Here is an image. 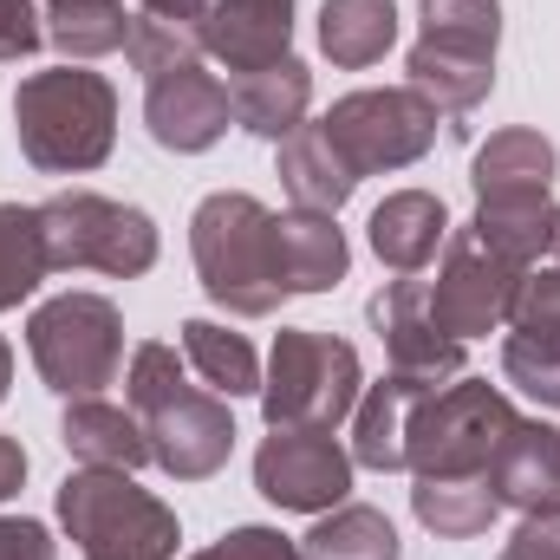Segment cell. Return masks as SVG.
<instances>
[{"mask_svg": "<svg viewBox=\"0 0 560 560\" xmlns=\"http://www.w3.org/2000/svg\"><path fill=\"white\" fill-rule=\"evenodd\" d=\"M372 332L385 339V359H392V372H405V378H418V385H450V378H463V339L456 332H443V319L430 313V287L423 280H392V287H378L372 293Z\"/></svg>", "mask_w": 560, "mask_h": 560, "instance_id": "obj_13", "label": "cell"}, {"mask_svg": "<svg viewBox=\"0 0 560 560\" xmlns=\"http://www.w3.org/2000/svg\"><path fill=\"white\" fill-rule=\"evenodd\" d=\"M275 242H280V280H287V293H326L352 268V248H346L339 222L319 215V209L275 215Z\"/></svg>", "mask_w": 560, "mask_h": 560, "instance_id": "obj_21", "label": "cell"}, {"mask_svg": "<svg viewBox=\"0 0 560 560\" xmlns=\"http://www.w3.org/2000/svg\"><path fill=\"white\" fill-rule=\"evenodd\" d=\"M39 20H46V39L72 66V59H105V52L131 46V20L138 13H125V0H46Z\"/></svg>", "mask_w": 560, "mask_h": 560, "instance_id": "obj_28", "label": "cell"}, {"mask_svg": "<svg viewBox=\"0 0 560 560\" xmlns=\"http://www.w3.org/2000/svg\"><path fill=\"white\" fill-rule=\"evenodd\" d=\"M502 378H509L515 392H528L535 405L560 411V359L535 352V346H522V339H502Z\"/></svg>", "mask_w": 560, "mask_h": 560, "instance_id": "obj_33", "label": "cell"}, {"mask_svg": "<svg viewBox=\"0 0 560 560\" xmlns=\"http://www.w3.org/2000/svg\"><path fill=\"white\" fill-rule=\"evenodd\" d=\"M411 509H418V522L430 535H443V541H476V535L495 522L502 502H495L489 476H418Z\"/></svg>", "mask_w": 560, "mask_h": 560, "instance_id": "obj_27", "label": "cell"}, {"mask_svg": "<svg viewBox=\"0 0 560 560\" xmlns=\"http://www.w3.org/2000/svg\"><path fill=\"white\" fill-rule=\"evenodd\" d=\"M509 430H515V405H509L502 385L450 378V385L418 398L405 456H411L418 476H482Z\"/></svg>", "mask_w": 560, "mask_h": 560, "instance_id": "obj_9", "label": "cell"}, {"mask_svg": "<svg viewBox=\"0 0 560 560\" xmlns=\"http://www.w3.org/2000/svg\"><path fill=\"white\" fill-rule=\"evenodd\" d=\"M0 560H52V535L26 515H0Z\"/></svg>", "mask_w": 560, "mask_h": 560, "instance_id": "obj_37", "label": "cell"}, {"mask_svg": "<svg viewBox=\"0 0 560 560\" xmlns=\"http://www.w3.org/2000/svg\"><path fill=\"white\" fill-rule=\"evenodd\" d=\"M450 242V209L430 189H398L372 209V255L392 275H418L436 261V248Z\"/></svg>", "mask_w": 560, "mask_h": 560, "instance_id": "obj_19", "label": "cell"}, {"mask_svg": "<svg viewBox=\"0 0 560 560\" xmlns=\"http://www.w3.org/2000/svg\"><path fill=\"white\" fill-rule=\"evenodd\" d=\"M229 98H235V125L255 131L268 143H287L306 125V105H313V72L287 52L261 72H235L229 79Z\"/></svg>", "mask_w": 560, "mask_h": 560, "instance_id": "obj_18", "label": "cell"}, {"mask_svg": "<svg viewBox=\"0 0 560 560\" xmlns=\"http://www.w3.org/2000/svg\"><path fill=\"white\" fill-rule=\"evenodd\" d=\"M509 560H560V509L522 515V528L509 541Z\"/></svg>", "mask_w": 560, "mask_h": 560, "instance_id": "obj_36", "label": "cell"}, {"mask_svg": "<svg viewBox=\"0 0 560 560\" xmlns=\"http://www.w3.org/2000/svg\"><path fill=\"white\" fill-rule=\"evenodd\" d=\"M13 131H20V150L33 170L85 176L118 143V92L105 72H85V66L33 72L13 92Z\"/></svg>", "mask_w": 560, "mask_h": 560, "instance_id": "obj_3", "label": "cell"}, {"mask_svg": "<svg viewBox=\"0 0 560 560\" xmlns=\"http://www.w3.org/2000/svg\"><path fill=\"white\" fill-rule=\"evenodd\" d=\"M555 202L548 196H502V202H476V215H469V235L489 248V255H502L509 268H535L541 255H548V242H555Z\"/></svg>", "mask_w": 560, "mask_h": 560, "instance_id": "obj_24", "label": "cell"}, {"mask_svg": "<svg viewBox=\"0 0 560 560\" xmlns=\"http://www.w3.org/2000/svg\"><path fill=\"white\" fill-rule=\"evenodd\" d=\"M183 365L215 392V398H248L261 392V359L242 332L215 326V319H183Z\"/></svg>", "mask_w": 560, "mask_h": 560, "instance_id": "obj_26", "label": "cell"}, {"mask_svg": "<svg viewBox=\"0 0 560 560\" xmlns=\"http://www.w3.org/2000/svg\"><path fill=\"white\" fill-rule=\"evenodd\" d=\"M306 560H398V528L365 509V502H339L313 522V535L300 541Z\"/></svg>", "mask_w": 560, "mask_h": 560, "instance_id": "obj_29", "label": "cell"}, {"mask_svg": "<svg viewBox=\"0 0 560 560\" xmlns=\"http://www.w3.org/2000/svg\"><path fill=\"white\" fill-rule=\"evenodd\" d=\"M189 255L196 280L215 306H229L235 319H268L287 300L280 280V242H275V209L242 196V189H215L196 202L189 215Z\"/></svg>", "mask_w": 560, "mask_h": 560, "instance_id": "obj_2", "label": "cell"}, {"mask_svg": "<svg viewBox=\"0 0 560 560\" xmlns=\"http://www.w3.org/2000/svg\"><path fill=\"white\" fill-rule=\"evenodd\" d=\"M255 489L287 515H326L352 489V450H339L332 430H275L255 450Z\"/></svg>", "mask_w": 560, "mask_h": 560, "instance_id": "obj_12", "label": "cell"}, {"mask_svg": "<svg viewBox=\"0 0 560 560\" xmlns=\"http://www.w3.org/2000/svg\"><path fill=\"white\" fill-rule=\"evenodd\" d=\"M131 66L150 79L163 72H183V66H202V20H170V13H138L131 20Z\"/></svg>", "mask_w": 560, "mask_h": 560, "instance_id": "obj_31", "label": "cell"}, {"mask_svg": "<svg viewBox=\"0 0 560 560\" xmlns=\"http://www.w3.org/2000/svg\"><path fill=\"white\" fill-rule=\"evenodd\" d=\"M189 560H306V555L287 535H275V528H235V535H222L215 548H202Z\"/></svg>", "mask_w": 560, "mask_h": 560, "instance_id": "obj_34", "label": "cell"}, {"mask_svg": "<svg viewBox=\"0 0 560 560\" xmlns=\"http://www.w3.org/2000/svg\"><path fill=\"white\" fill-rule=\"evenodd\" d=\"M280 189L293 196V209H319V215H339L346 196L359 189V176L346 170V156L332 150V138L319 125H300L293 138L280 143Z\"/></svg>", "mask_w": 560, "mask_h": 560, "instance_id": "obj_23", "label": "cell"}, {"mask_svg": "<svg viewBox=\"0 0 560 560\" xmlns=\"http://www.w3.org/2000/svg\"><path fill=\"white\" fill-rule=\"evenodd\" d=\"M509 339L560 359V268H528L522 293L509 306Z\"/></svg>", "mask_w": 560, "mask_h": 560, "instance_id": "obj_32", "label": "cell"}, {"mask_svg": "<svg viewBox=\"0 0 560 560\" xmlns=\"http://www.w3.org/2000/svg\"><path fill=\"white\" fill-rule=\"evenodd\" d=\"M398 39V0H326L319 7V52L346 72H365Z\"/></svg>", "mask_w": 560, "mask_h": 560, "instance_id": "obj_25", "label": "cell"}, {"mask_svg": "<svg viewBox=\"0 0 560 560\" xmlns=\"http://www.w3.org/2000/svg\"><path fill=\"white\" fill-rule=\"evenodd\" d=\"M515 293H522V268H509L502 255H489L469 229H450L443 268H436V280H430V313L443 319V332L482 339V332L509 326Z\"/></svg>", "mask_w": 560, "mask_h": 560, "instance_id": "obj_11", "label": "cell"}, {"mask_svg": "<svg viewBox=\"0 0 560 560\" xmlns=\"http://www.w3.org/2000/svg\"><path fill=\"white\" fill-rule=\"evenodd\" d=\"M423 33L411 46V92H423L443 118H469L495 92L502 0H423Z\"/></svg>", "mask_w": 560, "mask_h": 560, "instance_id": "obj_4", "label": "cell"}, {"mask_svg": "<svg viewBox=\"0 0 560 560\" xmlns=\"http://www.w3.org/2000/svg\"><path fill=\"white\" fill-rule=\"evenodd\" d=\"M482 476H489L495 502L515 515L560 509V430L541 418H515V430L502 436V450L489 456Z\"/></svg>", "mask_w": 560, "mask_h": 560, "instance_id": "obj_16", "label": "cell"}, {"mask_svg": "<svg viewBox=\"0 0 560 560\" xmlns=\"http://www.w3.org/2000/svg\"><path fill=\"white\" fill-rule=\"evenodd\" d=\"M59 522L85 560H176V515L125 469H72L59 482Z\"/></svg>", "mask_w": 560, "mask_h": 560, "instance_id": "obj_5", "label": "cell"}, {"mask_svg": "<svg viewBox=\"0 0 560 560\" xmlns=\"http://www.w3.org/2000/svg\"><path fill=\"white\" fill-rule=\"evenodd\" d=\"M39 229H46V261L52 275H112V280H138L156 268V222L112 202L98 189H66L52 202H39Z\"/></svg>", "mask_w": 560, "mask_h": 560, "instance_id": "obj_8", "label": "cell"}, {"mask_svg": "<svg viewBox=\"0 0 560 560\" xmlns=\"http://www.w3.org/2000/svg\"><path fill=\"white\" fill-rule=\"evenodd\" d=\"M436 118L443 112L411 85H372V92H346L319 118V131L346 156V170L365 183V176H385V170H411L436 143Z\"/></svg>", "mask_w": 560, "mask_h": 560, "instance_id": "obj_10", "label": "cell"}, {"mask_svg": "<svg viewBox=\"0 0 560 560\" xmlns=\"http://www.w3.org/2000/svg\"><path fill=\"white\" fill-rule=\"evenodd\" d=\"M143 13H170V20H202L209 0H143Z\"/></svg>", "mask_w": 560, "mask_h": 560, "instance_id": "obj_39", "label": "cell"}, {"mask_svg": "<svg viewBox=\"0 0 560 560\" xmlns=\"http://www.w3.org/2000/svg\"><path fill=\"white\" fill-rule=\"evenodd\" d=\"M46 20L33 13V0H0V66H20L26 52H39Z\"/></svg>", "mask_w": 560, "mask_h": 560, "instance_id": "obj_35", "label": "cell"}, {"mask_svg": "<svg viewBox=\"0 0 560 560\" xmlns=\"http://www.w3.org/2000/svg\"><path fill=\"white\" fill-rule=\"evenodd\" d=\"M7 385H13V352H7V339H0V398H7Z\"/></svg>", "mask_w": 560, "mask_h": 560, "instance_id": "obj_40", "label": "cell"}, {"mask_svg": "<svg viewBox=\"0 0 560 560\" xmlns=\"http://www.w3.org/2000/svg\"><path fill=\"white\" fill-rule=\"evenodd\" d=\"M59 443L85 469H125V476H138L143 463H150V436H143L138 411L105 405V398H72L66 418H59Z\"/></svg>", "mask_w": 560, "mask_h": 560, "instance_id": "obj_20", "label": "cell"}, {"mask_svg": "<svg viewBox=\"0 0 560 560\" xmlns=\"http://www.w3.org/2000/svg\"><path fill=\"white\" fill-rule=\"evenodd\" d=\"M46 275H52V261H46L39 209L0 202V313H13L20 300H33V287Z\"/></svg>", "mask_w": 560, "mask_h": 560, "instance_id": "obj_30", "label": "cell"}, {"mask_svg": "<svg viewBox=\"0 0 560 560\" xmlns=\"http://www.w3.org/2000/svg\"><path fill=\"white\" fill-rule=\"evenodd\" d=\"M423 392L430 385L405 378V372H392L385 385H365L359 392V405H352V463L359 469H378V476L411 469L405 443H411V411H418Z\"/></svg>", "mask_w": 560, "mask_h": 560, "instance_id": "obj_17", "label": "cell"}, {"mask_svg": "<svg viewBox=\"0 0 560 560\" xmlns=\"http://www.w3.org/2000/svg\"><path fill=\"white\" fill-rule=\"evenodd\" d=\"M560 156L541 131H495V138L476 150L469 163V183H476V202H502V196H548Z\"/></svg>", "mask_w": 560, "mask_h": 560, "instance_id": "obj_22", "label": "cell"}, {"mask_svg": "<svg viewBox=\"0 0 560 560\" xmlns=\"http://www.w3.org/2000/svg\"><path fill=\"white\" fill-rule=\"evenodd\" d=\"M125 398L138 411L150 436V463L176 482H209L229 450H235V418L229 398H215L209 385H189V365L176 359V346L143 339L125 372Z\"/></svg>", "mask_w": 560, "mask_h": 560, "instance_id": "obj_1", "label": "cell"}, {"mask_svg": "<svg viewBox=\"0 0 560 560\" xmlns=\"http://www.w3.org/2000/svg\"><path fill=\"white\" fill-rule=\"evenodd\" d=\"M26 352L66 405L98 398L125 372V319L105 293H59L26 319Z\"/></svg>", "mask_w": 560, "mask_h": 560, "instance_id": "obj_7", "label": "cell"}, {"mask_svg": "<svg viewBox=\"0 0 560 560\" xmlns=\"http://www.w3.org/2000/svg\"><path fill=\"white\" fill-rule=\"evenodd\" d=\"M365 392L359 352L332 332H300L287 326L275 332V359L261 378V418L268 430H332L339 418H352Z\"/></svg>", "mask_w": 560, "mask_h": 560, "instance_id": "obj_6", "label": "cell"}, {"mask_svg": "<svg viewBox=\"0 0 560 560\" xmlns=\"http://www.w3.org/2000/svg\"><path fill=\"white\" fill-rule=\"evenodd\" d=\"M229 118H235V98L202 66H183V72H163V79L143 85V125H150V138L163 143V150H176V156L215 150L222 131H229Z\"/></svg>", "mask_w": 560, "mask_h": 560, "instance_id": "obj_14", "label": "cell"}, {"mask_svg": "<svg viewBox=\"0 0 560 560\" xmlns=\"http://www.w3.org/2000/svg\"><path fill=\"white\" fill-rule=\"evenodd\" d=\"M293 46V0H209L202 13V52L235 72H261Z\"/></svg>", "mask_w": 560, "mask_h": 560, "instance_id": "obj_15", "label": "cell"}, {"mask_svg": "<svg viewBox=\"0 0 560 560\" xmlns=\"http://www.w3.org/2000/svg\"><path fill=\"white\" fill-rule=\"evenodd\" d=\"M20 482H26V450H20L13 436H0V502H7Z\"/></svg>", "mask_w": 560, "mask_h": 560, "instance_id": "obj_38", "label": "cell"}, {"mask_svg": "<svg viewBox=\"0 0 560 560\" xmlns=\"http://www.w3.org/2000/svg\"><path fill=\"white\" fill-rule=\"evenodd\" d=\"M548 255H555V261H560V215H555V242H548Z\"/></svg>", "mask_w": 560, "mask_h": 560, "instance_id": "obj_41", "label": "cell"}]
</instances>
